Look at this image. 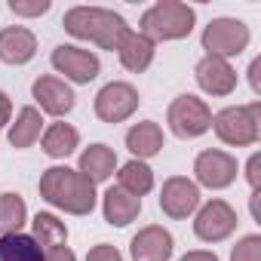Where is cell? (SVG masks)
<instances>
[{
  "mask_svg": "<svg viewBox=\"0 0 261 261\" xmlns=\"http://www.w3.org/2000/svg\"><path fill=\"white\" fill-rule=\"evenodd\" d=\"M40 197L68 212V215H89L95 209V185L89 178H83L77 169H68V166H49L43 175H40Z\"/></svg>",
  "mask_w": 261,
  "mask_h": 261,
  "instance_id": "obj_1",
  "label": "cell"
},
{
  "mask_svg": "<svg viewBox=\"0 0 261 261\" xmlns=\"http://www.w3.org/2000/svg\"><path fill=\"white\" fill-rule=\"evenodd\" d=\"M62 28L77 37V40H89L108 53H114L120 46V40L126 37L129 25L120 13L114 10H105V7H74L65 13L62 19Z\"/></svg>",
  "mask_w": 261,
  "mask_h": 261,
  "instance_id": "obj_2",
  "label": "cell"
},
{
  "mask_svg": "<svg viewBox=\"0 0 261 261\" xmlns=\"http://www.w3.org/2000/svg\"><path fill=\"white\" fill-rule=\"evenodd\" d=\"M194 22H197V13L188 4H181V0H160V4H154L142 13L139 34H145L151 43L185 40L194 31Z\"/></svg>",
  "mask_w": 261,
  "mask_h": 261,
  "instance_id": "obj_3",
  "label": "cell"
},
{
  "mask_svg": "<svg viewBox=\"0 0 261 261\" xmlns=\"http://www.w3.org/2000/svg\"><path fill=\"white\" fill-rule=\"evenodd\" d=\"M212 129L215 136L230 145V148H249L258 142L261 136V101L252 105H233L224 108L212 117Z\"/></svg>",
  "mask_w": 261,
  "mask_h": 261,
  "instance_id": "obj_4",
  "label": "cell"
},
{
  "mask_svg": "<svg viewBox=\"0 0 261 261\" xmlns=\"http://www.w3.org/2000/svg\"><path fill=\"white\" fill-rule=\"evenodd\" d=\"M166 123L172 129V136H178V139H200L203 133L212 129V108L203 98L185 92V95L172 98V105L166 111Z\"/></svg>",
  "mask_w": 261,
  "mask_h": 261,
  "instance_id": "obj_5",
  "label": "cell"
},
{
  "mask_svg": "<svg viewBox=\"0 0 261 261\" xmlns=\"http://www.w3.org/2000/svg\"><path fill=\"white\" fill-rule=\"evenodd\" d=\"M200 40H203L206 56H215V59L227 62V59L240 56L249 46L252 34H249V25L240 22V19H212Z\"/></svg>",
  "mask_w": 261,
  "mask_h": 261,
  "instance_id": "obj_6",
  "label": "cell"
},
{
  "mask_svg": "<svg viewBox=\"0 0 261 261\" xmlns=\"http://www.w3.org/2000/svg\"><path fill=\"white\" fill-rule=\"evenodd\" d=\"M136 108H139V89L123 80L101 86L95 95V117L101 123H123L136 114Z\"/></svg>",
  "mask_w": 261,
  "mask_h": 261,
  "instance_id": "obj_7",
  "label": "cell"
},
{
  "mask_svg": "<svg viewBox=\"0 0 261 261\" xmlns=\"http://www.w3.org/2000/svg\"><path fill=\"white\" fill-rule=\"evenodd\" d=\"M237 212L230 203L224 200H209L206 206H200L197 218H194V233L203 243H221L237 230Z\"/></svg>",
  "mask_w": 261,
  "mask_h": 261,
  "instance_id": "obj_8",
  "label": "cell"
},
{
  "mask_svg": "<svg viewBox=\"0 0 261 261\" xmlns=\"http://www.w3.org/2000/svg\"><path fill=\"white\" fill-rule=\"evenodd\" d=\"M49 62H53V68H56L59 74H65V77L74 80V83H92V80L98 77V71H101V62H98L95 53L80 49V46H71V43L56 46Z\"/></svg>",
  "mask_w": 261,
  "mask_h": 261,
  "instance_id": "obj_9",
  "label": "cell"
},
{
  "mask_svg": "<svg viewBox=\"0 0 261 261\" xmlns=\"http://www.w3.org/2000/svg\"><path fill=\"white\" fill-rule=\"evenodd\" d=\"M160 209H163V215H169L175 221L194 215L200 209V188H197V181H191L185 175L166 178L163 188H160Z\"/></svg>",
  "mask_w": 261,
  "mask_h": 261,
  "instance_id": "obj_10",
  "label": "cell"
},
{
  "mask_svg": "<svg viewBox=\"0 0 261 261\" xmlns=\"http://www.w3.org/2000/svg\"><path fill=\"white\" fill-rule=\"evenodd\" d=\"M194 175L209 191H224L237 181V157L227 151H203L194 160Z\"/></svg>",
  "mask_w": 261,
  "mask_h": 261,
  "instance_id": "obj_11",
  "label": "cell"
},
{
  "mask_svg": "<svg viewBox=\"0 0 261 261\" xmlns=\"http://www.w3.org/2000/svg\"><path fill=\"white\" fill-rule=\"evenodd\" d=\"M31 92H34V101L40 105V111L49 114V117H65V114H71V111H74V101H77L74 89H71L62 77H53V74L37 77L34 86H31Z\"/></svg>",
  "mask_w": 261,
  "mask_h": 261,
  "instance_id": "obj_12",
  "label": "cell"
},
{
  "mask_svg": "<svg viewBox=\"0 0 261 261\" xmlns=\"http://www.w3.org/2000/svg\"><path fill=\"white\" fill-rule=\"evenodd\" d=\"M172 249H175V240H172V233L163 224L142 227L133 237V243H129V252H133L136 261H169Z\"/></svg>",
  "mask_w": 261,
  "mask_h": 261,
  "instance_id": "obj_13",
  "label": "cell"
},
{
  "mask_svg": "<svg viewBox=\"0 0 261 261\" xmlns=\"http://www.w3.org/2000/svg\"><path fill=\"white\" fill-rule=\"evenodd\" d=\"M194 77H197V86L206 95H230L237 89V71L230 68V62L215 59V56L200 59L197 68H194Z\"/></svg>",
  "mask_w": 261,
  "mask_h": 261,
  "instance_id": "obj_14",
  "label": "cell"
},
{
  "mask_svg": "<svg viewBox=\"0 0 261 261\" xmlns=\"http://www.w3.org/2000/svg\"><path fill=\"white\" fill-rule=\"evenodd\" d=\"M37 53V37L34 31L22 25H10L0 31V62L7 65H28Z\"/></svg>",
  "mask_w": 261,
  "mask_h": 261,
  "instance_id": "obj_15",
  "label": "cell"
},
{
  "mask_svg": "<svg viewBox=\"0 0 261 261\" xmlns=\"http://www.w3.org/2000/svg\"><path fill=\"white\" fill-rule=\"evenodd\" d=\"M101 212H105V221L114 224V227H126L133 224L142 212V200L126 194L123 188H108L105 197H101Z\"/></svg>",
  "mask_w": 261,
  "mask_h": 261,
  "instance_id": "obj_16",
  "label": "cell"
},
{
  "mask_svg": "<svg viewBox=\"0 0 261 261\" xmlns=\"http://www.w3.org/2000/svg\"><path fill=\"white\" fill-rule=\"evenodd\" d=\"M154 53H157V46H154L145 34H139V31H126V37H123L120 46H117L120 65H123L126 71H133V74L148 71L151 62H154Z\"/></svg>",
  "mask_w": 261,
  "mask_h": 261,
  "instance_id": "obj_17",
  "label": "cell"
},
{
  "mask_svg": "<svg viewBox=\"0 0 261 261\" xmlns=\"http://www.w3.org/2000/svg\"><path fill=\"white\" fill-rule=\"evenodd\" d=\"M126 148L136 154V160H148L157 157L163 151V129L154 120H142L126 133Z\"/></svg>",
  "mask_w": 261,
  "mask_h": 261,
  "instance_id": "obj_18",
  "label": "cell"
},
{
  "mask_svg": "<svg viewBox=\"0 0 261 261\" xmlns=\"http://www.w3.org/2000/svg\"><path fill=\"white\" fill-rule=\"evenodd\" d=\"M114 169H117V154H114L108 145H89V148L80 154L77 172H80L83 178H89L92 185L108 181V178L114 175Z\"/></svg>",
  "mask_w": 261,
  "mask_h": 261,
  "instance_id": "obj_19",
  "label": "cell"
},
{
  "mask_svg": "<svg viewBox=\"0 0 261 261\" xmlns=\"http://www.w3.org/2000/svg\"><path fill=\"white\" fill-rule=\"evenodd\" d=\"M40 145H43V154H46V157H53V160H65V157H71V154L77 151V145H80V133H77L71 123H53L46 133H43Z\"/></svg>",
  "mask_w": 261,
  "mask_h": 261,
  "instance_id": "obj_20",
  "label": "cell"
},
{
  "mask_svg": "<svg viewBox=\"0 0 261 261\" xmlns=\"http://www.w3.org/2000/svg\"><path fill=\"white\" fill-rule=\"evenodd\" d=\"M117 188H123L126 194H133V197H145L151 188H154V169L145 163V160H129L120 166L117 172Z\"/></svg>",
  "mask_w": 261,
  "mask_h": 261,
  "instance_id": "obj_21",
  "label": "cell"
},
{
  "mask_svg": "<svg viewBox=\"0 0 261 261\" xmlns=\"http://www.w3.org/2000/svg\"><path fill=\"white\" fill-rule=\"evenodd\" d=\"M40 129H43V117H40V111L31 108V105L22 108L19 117H16V123L10 126V145H13L16 151L31 148V145L40 139Z\"/></svg>",
  "mask_w": 261,
  "mask_h": 261,
  "instance_id": "obj_22",
  "label": "cell"
},
{
  "mask_svg": "<svg viewBox=\"0 0 261 261\" xmlns=\"http://www.w3.org/2000/svg\"><path fill=\"white\" fill-rule=\"evenodd\" d=\"M43 249L28 233H4L0 237V261H43Z\"/></svg>",
  "mask_w": 261,
  "mask_h": 261,
  "instance_id": "obj_23",
  "label": "cell"
},
{
  "mask_svg": "<svg viewBox=\"0 0 261 261\" xmlns=\"http://www.w3.org/2000/svg\"><path fill=\"white\" fill-rule=\"evenodd\" d=\"M31 224H34V240H37L40 249L65 246V240H68V227H65V221H59L53 212H37Z\"/></svg>",
  "mask_w": 261,
  "mask_h": 261,
  "instance_id": "obj_24",
  "label": "cell"
},
{
  "mask_svg": "<svg viewBox=\"0 0 261 261\" xmlns=\"http://www.w3.org/2000/svg\"><path fill=\"white\" fill-rule=\"evenodd\" d=\"M28 218V206L19 194H0V233H19Z\"/></svg>",
  "mask_w": 261,
  "mask_h": 261,
  "instance_id": "obj_25",
  "label": "cell"
},
{
  "mask_svg": "<svg viewBox=\"0 0 261 261\" xmlns=\"http://www.w3.org/2000/svg\"><path fill=\"white\" fill-rule=\"evenodd\" d=\"M230 261H261V237L249 233L230 249Z\"/></svg>",
  "mask_w": 261,
  "mask_h": 261,
  "instance_id": "obj_26",
  "label": "cell"
},
{
  "mask_svg": "<svg viewBox=\"0 0 261 261\" xmlns=\"http://www.w3.org/2000/svg\"><path fill=\"white\" fill-rule=\"evenodd\" d=\"M10 10H13L16 16L34 19V16H43V13L49 10V0H10Z\"/></svg>",
  "mask_w": 261,
  "mask_h": 261,
  "instance_id": "obj_27",
  "label": "cell"
},
{
  "mask_svg": "<svg viewBox=\"0 0 261 261\" xmlns=\"http://www.w3.org/2000/svg\"><path fill=\"white\" fill-rule=\"evenodd\" d=\"M86 261H123V255L117 252V246L111 243H98L86 252Z\"/></svg>",
  "mask_w": 261,
  "mask_h": 261,
  "instance_id": "obj_28",
  "label": "cell"
},
{
  "mask_svg": "<svg viewBox=\"0 0 261 261\" xmlns=\"http://www.w3.org/2000/svg\"><path fill=\"white\" fill-rule=\"evenodd\" d=\"M261 154H252L249 157V163H246V178H249V185H252V191H258V185H261Z\"/></svg>",
  "mask_w": 261,
  "mask_h": 261,
  "instance_id": "obj_29",
  "label": "cell"
},
{
  "mask_svg": "<svg viewBox=\"0 0 261 261\" xmlns=\"http://www.w3.org/2000/svg\"><path fill=\"white\" fill-rule=\"evenodd\" d=\"M43 261H77V255H74L68 246H56V249H46Z\"/></svg>",
  "mask_w": 261,
  "mask_h": 261,
  "instance_id": "obj_30",
  "label": "cell"
},
{
  "mask_svg": "<svg viewBox=\"0 0 261 261\" xmlns=\"http://www.w3.org/2000/svg\"><path fill=\"white\" fill-rule=\"evenodd\" d=\"M10 117H13V101H10L7 92H0V133H4V126L10 123Z\"/></svg>",
  "mask_w": 261,
  "mask_h": 261,
  "instance_id": "obj_31",
  "label": "cell"
},
{
  "mask_svg": "<svg viewBox=\"0 0 261 261\" xmlns=\"http://www.w3.org/2000/svg\"><path fill=\"white\" fill-rule=\"evenodd\" d=\"M249 83H252V92L261 95V59H255L249 65Z\"/></svg>",
  "mask_w": 261,
  "mask_h": 261,
  "instance_id": "obj_32",
  "label": "cell"
},
{
  "mask_svg": "<svg viewBox=\"0 0 261 261\" xmlns=\"http://www.w3.org/2000/svg\"><path fill=\"white\" fill-rule=\"evenodd\" d=\"M181 261H218L215 252H206V249H194L188 255H181Z\"/></svg>",
  "mask_w": 261,
  "mask_h": 261,
  "instance_id": "obj_33",
  "label": "cell"
}]
</instances>
